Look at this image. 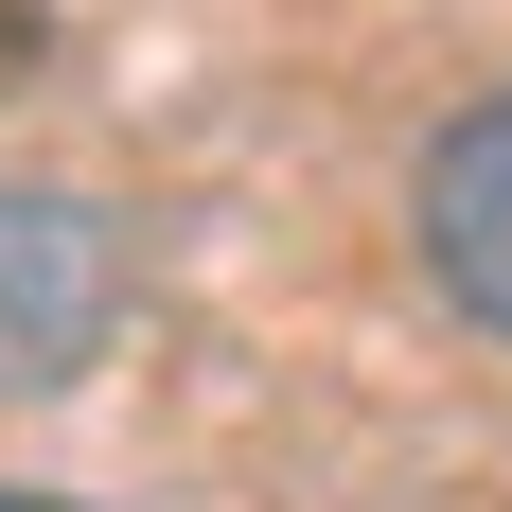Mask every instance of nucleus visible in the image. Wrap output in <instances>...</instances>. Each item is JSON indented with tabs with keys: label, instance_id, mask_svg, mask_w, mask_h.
Masks as SVG:
<instances>
[{
	"label": "nucleus",
	"instance_id": "nucleus-1",
	"mask_svg": "<svg viewBox=\"0 0 512 512\" xmlns=\"http://www.w3.org/2000/svg\"><path fill=\"white\" fill-rule=\"evenodd\" d=\"M106 318H124V230H106L89 195L0 177V407L71 389V371L106 354Z\"/></svg>",
	"mask_w": 512,
	"mask_h": 512
},
{
	"label": "nucleus",
	"instance_id": "nucleus-2",
	"mask_svg": "<svg viewBox=\"0 0 512 512\" xmlns=\"http://www.w3.org/2000/svg\"><path fill=\"white\" fill-rule=\"evenodd\" d=\"M424 265L477 336H512V89L477 124H442V159H424Z\"/></svg>",
	"mask_w": 512,
	"mask_h": 512
},
{
	"label": "nucleus",
	"instance_id": "nucleus-3",
	"mask_svg": "<svg viewBox=\"0 0 512 512\" xmlns=\"http://www.w3.org/2000/svg\"><path fill=\"white\" fill-rule=\"evenodd\" d=\"M0 512H71V495H18V477H0Z\"/></svg>",
	"mask_w": 512,
	"mask_h": 512
}]
</instances>
